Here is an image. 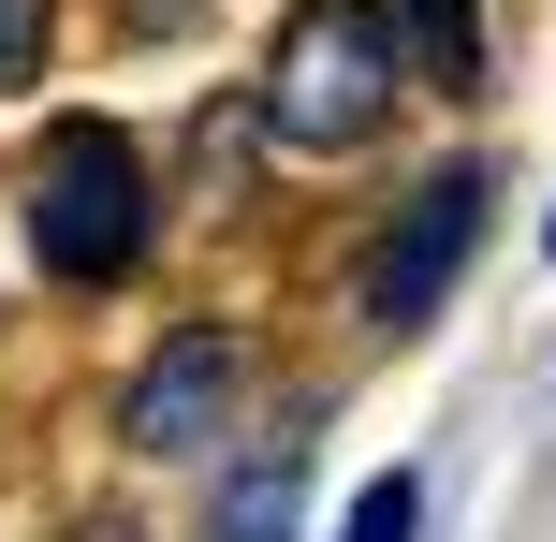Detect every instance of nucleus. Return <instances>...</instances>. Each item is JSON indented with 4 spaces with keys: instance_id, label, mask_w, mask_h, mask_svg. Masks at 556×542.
<instances>
[{
    "instance_id": "nucleus-9",
    "label": "nucleus",
    "mask_w": 556,
    "mask_h": 542,
    "mask_svg": "<svg viewBox=\"0 0 556 542\" xmlns=\"http://www.w3.org/2000/svg\"><path fill=\"white\" fill-rule=\"evenodd\" d=\"M542 250H556V220H542Z\"/></svg>"
},
{
    "instance_id": "nucleus-4",
    "label": "nucleus",
    "mask_w": 556,
    "mask_h": 542,
    "mask_svg": "<svg viewBox=\"0 0 556 542\" xmlns=\"http://www.w3.org/2000/svg\"><path fill=\"white\" fill-rule=\"evenodd\" d=\"M235 381H250V352H235L220 323H176L132 367V396H117V440H132V455H191L205 426H235Z\"/></svg>"
},
{
    "instance_id": "nucleus-2",
    "label": "nucleus",
    "mask_w": 556,
    "mask_h": 542,
    "mask_svg": "<svg viewBox=\"0 0 556 542\" xmlns=\"http://www.w3.org/2000/svg\"><path fill=\"white\" fill-rule=\"evenodd\" d=\"M29 264H45L59 293H117L147 264V162L117 117H59L45 147H29Z\"/></svg>"
},
{
    "instance_id": "nucleus-5",
    "label": "nucleus",
    "mask_w": 556,
    "mask_h": 542,
    "mask_svg": "<svg viewBox=\"0 0 556 542\" xmlns=\"http://www.w3.org/2000/svg\"><path fill=\"white\" fill-rule=\"evenodd\" d=\"M293 514H307V440L278 426L264 455L220 484V528H205V542H293Z\"/></svg>"
},
{
    "instance_id": "nucleus-8",
    "label": "nucleus",
    "mask_w": 556,
    "mask_h": 542,
    "mask_svg": "<svg viewBox=\"0 0 556 542\" xmlns=\"http://www.w3.org/2000/svg\"><path fill=\"white\" fill-rule=\"evenodd\" d=\"M45 74V0H0V88Z\"/></svg>"
},
{
    "instance_id": "nucleus-6",
    "label": "nucleus",
    "mask_w": 556,
    "mask_h": 542,
    "mask_svg": "<svg viewBox=\"0 0 556 542\" xmlns=\"http://www.w3.org/2000/svg\"><path fill=\"white\" fill-rule=\"evenodd\" d=\"M395 15V74L410 88H483V15L469 0H381Z\"/></svg>"
},
{
    "instance_id": "nucleus-7",
    "label": "nucleus",
    "mask_w": 556,
    "mask_h": 542,
    "mask_svg": "<svg viewBox=\"0 0 556 542\" xmlns=\"http://www.w3.org/2000/svg\"><path fill=\"white\" fill-rule=\"evenodd\" d=\"M410 528H425V484H410V469H381V484L352 499V528H337V542H410Z\"/></svg>"
},
{
    "instance_id": "nucleus-1",
    "label": "nucleus",
    "mask_w": 556,
    "mask_h": 542,
    "mask_svg": "<svg viewBox=\"0 0 556 542\" xmlns=\"http://www.w3.org/2000/svg\"><path fill=\"white\" fill-rule=\"evenodd\" d=\"M395 88L410 74H395V15L381 0H293L278 45H264V133L307 147V162H352L395 117Z\"/></svg>"
},
{
    "instance_id": "nucleus-3",
    "label": "nucleus",
    "mask_w": 556,
    "mask_h": 542,
    "mask_svg": "<svg viewBox=\"0 0 556 542\" xmlns=\"http://www.w3.org/2000/svg\"><path fill=\"white\" fill-rule=\"evenodd\" d=\"M483 250V162H440V176H410V205H395V235H381V264H366V308L381 323H425L454 293V264Z\"/></svg>"
}]
</instances>
